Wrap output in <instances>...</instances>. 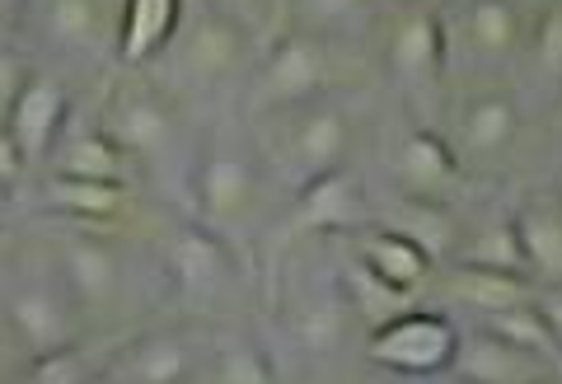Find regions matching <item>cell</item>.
<instances>
[{"label": "cell", "instance_id": "e0dca14e", "mask_svg": "<svg viewBox=\"0 0 562 384\" xmlns=\"http://www.w3.org/2000/svg\"><path fill=\"white\" fill-rule=\"evenodd\" d=\"M52 179H85V183L127 188L132 160L99 127H61V136L52 142Z\"/></svg>", "mask_w": 562, "mask_h": 384}, {"label": "cell", "instance_id": "5b68a950", "mask_svg": "<svg viewBox=\"0 0 562 384\" xmlns=\"http://www.w3.org/2000/svg\"><path fill=\"white\" fill-rule=\"evenodd\" d=\"M99 132L127 155V160H165L179 142V113H173V99L150 80H122L113 84V94L103 99V122Z\"/></svg>", "mask_w": 562, "mask_h": 384}, {"label": "cell", "instance_id": "836d02e7", "mask_svg": "<svg viewBox=\"0 0 562 384\" xmlns=\"http://www.w3.org/2000/svg\"><path fill=\"white\" fill-rule=\"evenodd\" d=\"M20 173H24V155L14 150V142L5 136V127H0V188L10 192V183L20 179Z\"/></svg>", "mask_w": 562, "mask_h": 384}, {"label": "cell", "instance_id": "8992f818", "mask_svg": "<svg viewBox=\"0 0 562 384\" xmlns=\"http://www.w3.org/2000/svg\"><path fill=\"white\" fill-rule=\"evenodd\" d=\"M211 347L188 328H155L117 342L99 361L94 384H198L206 371Z\"/></svg>", "mask_w": 562, "mask_h": 384}, {"label": "cell", "instance_id": "484cf974", "mask_svg": "<svg viewBox=\"0 0 562 384\" xmlns=\"http://www.w3.org/2000/svg\"><path fill=\"white\" fill-rule=\"evenodd\" d=\"M342 295H347V305H351V319H361L366 328H384L390 319H398V314H408V301L413 295H403V291H394V286H384L380 276H371L366 272L357 258L342 268Z\"/></svg>", "mask_w": 562, "mask_h": 384}, {"label": "cell", "instance_id": "e575fe53", "mask_svg": "<svg viewBox=\"0 0 562 384\" xmlns=\"http://www.w3.org/2000/svg\"><path fill=\"white\" fill-rule=\"evenodd\" d=\"M5 206H10V192L0 188V221H5Z\"/></svg>", "mask_w": 562, "mask_h": 384}, {"label": "cell", "instance_id": "2e32d148", "mask_svg": "<svg viewBox=\"0 0 562 384\" xmlns=\"http://www.w3.org/2000/svg\"><path fill=\"white\" fill-rule=\"evenodd\" d=\"M66 122H70V99H66L61 84L47 80V76H29L10 117H5V136L29 165V160H43L52 150V142L61 136Z\"/></svg>", "mask_w": 562, "mask_h": 384}, {"label": "cell", "instance_id": "cb8c5ba5", "mask_svg": "<svg viewBox=\"0 0 562 384\" xmlns=\"http://www.w3.org/2000/svg\"><path fill=\"white\" fill-rule=\"evenodd\" d=\"M512 230H516V244H520L525 268H530L535 282L558 286V276H562V221H558L553 206H525V212H516Z\"/></svg>", "mask_w": 562, "mask_h": 384}, {"label": "cell", "instance_id": "7402d4cb", "mask_svg": "<svg viewBox=\"0 0 562 384\" xmlns=\"http://www.w3.org/2000/svg\"><path fill=\"white\" fill-rule=\"evenodd\" d=\"M47 206L61 212L66 221H76L80 230H99V225H113L132 202V188L117 183H85V179H52L47 183Z\"/></svg>", "mask_w": 562, "mask_h": 384}, {"label": "cell", "instance_id": "ba28073f", "mask_svg": "<svg viewBox=\"0 0 562 384\" xmlns=\"http://www.w3.org/2000/svg\"><path fill=\"white\" fill-rule=\"evenodd\" d=\"M52 268H57L70 305L85 314V324H90L94 314H109V309L122 305L127 268H122V253H117V244L109 235L70 225V230L52 244Z\"/></svg>", "mask_w": 562, "mask_h": 384}, {"label": "cell", "instance_id": "ac0fdd59", "mask_svg": "<svg viewBox=\"0 0 562 384\" xmlns=\"http://www.w3.org/2000/svg\"><path fill=\"white\" fill-rule=\"evenodd\" d=\"M38 29L52 47L70 57H94L103 43H117V10L94 5V0H52L38 10Z\"/></svg>", "mask_w": 562, "mask_h": 384}, {"label": "cell", "instance_id": "d6a6232c", "mask_svg": "<svg viewBox=\"0 0 562 384\" xmlns=\"http://www.w3.org/2000/svg\"><path fill=\"white\" fill-rule=\"evenodd\" d=\"M24 365H29L24 352H20V347H14V338L5 334V324H0V384H14Z\"/></svg>", "mask_w": 562, "mask_h": 384}, {"label": "cell", "instance_id": "7a4b0ae2", "mask_svg": "<svg viewBox=\"0 0 562 384\" xmlns=\"http://www.w3.org/2000/svg\"><path fill=\"white\" fill-rule=\"evenodd\" d=\"M0 324L24 352V361L85 342V314L70 305L57 268H14L5 291H0Z\"/></svg>", "mask_w": 562, "mask_h": 384}, {"label": "cell", "instance_id": "6da1fadb", "mask_svg": "<svg viewBox=\"0 0 562 384\" xmlns=\"http://www.w3.org/2000/svg\"><path fill=\"white\" fill-rule=\"evenodd\" d=\"M254 155L258 165L286 179L295 192L324 173L342 169L351 155V117L338 99H314L301 109H277L262 113L254 127Z\"/></svg>", "mask_w": 562, "mask_h": 384}, {"label": "cell", "instance_id": "603a6c76", "mask_svg": "<svg viewBox=\"0 0 562 384\" xmlns=\"http://www.w3.org/2000/svg\"><path fill=\"white\" fill-rule=\"evenodd\" d=\"M347 328H351V305L342 286H324L305 295L291 314V338L305 347V352H338L347 342Z\"/></svg>", "mask_w": 562, "mask_h": 384}, {"label": "cell", "instance_id": "4316f807", "mask_svg": "<svg viewBox=\"0 0 562 384\" xmlns=\"http://www.w3.org/2000/svg\"><path fill=\"white\" fill-rule=\"evenodd\" d=\"M206 384H277L272 361L262 357V347L249 338H225V342H211V357H206Z\"/></svg>", "mask_w": 562, "mask_h": 384}, {"label": "cell", "instance_id": "52a82bcc", "mask_svg": "<svg viewBox=\"0 0 562 384\" xmlns=\"http://www.w3.org/2000/svg\"><path fill=\"white\" fill-rule=\"evenodd\" d=\"M192 197H198L202 212V230L221 235L235 230L258 212L262 197V165L254 150H244L239 142H211V150L198 160V173H192Z\"/></svg>", "mask_w": 562, "mask_h": 384}, {"label": "cell", "instance_id": "8d00e7d4", "mask_svg": "<svg viewBox=\"0 0 562 384\" xmlns=\"http://www.w3.org/2000/svg\"><path fill=\"white\" fill-rule=\"evenodd\" d=\"M553 384H558V380H553Z\"/></svg>", "mask_w": 562, "mask_h": 384}, {"label": "cell", "instance_id": "d4e9b609", "mask_svg": "<svg viewBox=\"0 0 562 384\" xmlns=\"http://www.w3.org/2000/svg\"><path fill=\"white\" fill-rule=\"evenodd\" d=\"M460 38L469 43V52H479L483 61H502L520 47V14L512 5H497V0L464 5L460 10Z\"/></svg>", "mask_w": 562, "mask_h": 384}, {"label": "cell", "instance_id": "f546056e", "mask_svg": "<svg viewBox=\"0 0 562 384\" xmlns=\"http://www.w3.org/2000/svg\"><path fill=\"white\" fill-rule=\"evenodd\" d=\"M99 361L90 347H66V352H52V357H38V361H29L20 380L14 384H94L99 380Z\"/></svg>", "mask_w": 562, "mask_h": 384}, {"label": "cell", "instance_id": "d590c367", "mask_svg": "<svg viewBox=\"0 0 562 384\" xmlns=\"http://www.w3.org/2000/svg\"><path fill=\"white\" fill-rule=\"evenodd\" d=\"M446 384H464V380H446Z\"/></svg>", "mask_w": 562, "mask_h": 384}, {"label": "cell", "instance_id": "30bf717a", "mask_svg": "<svg viewBox=\"0 0 562 384\" xmlns=\"http://www.w3.org/2000/svg\"><path fill=\"white\" fill-rule=\"evenodd\" d=\"M165 276H169V291H179L188 305H221L231 301L235 286H239V263L231 253V244L221 235L202 230V225H179L169 239H165Z\"/></svg>", "mask_w": 562, "mask_h": 384}, {"label": "cell", "instance_id": "f1b7e54d", "mask_svg": "<svg viewBox=\"0 0 562 384\" xmlns=\"http://www.w3.org/2000/svg\"><path fill=\"white\" fill-rule=\"evenodd\" d=\"M460 263L464 268H487V272H506V276H525L530 282V268H525V253L516 244L512 221H497L487 230L473 235L464 249H460Z\"/></svg>", "mask_w": 562, "mask_h": 384}, {"label": "cell", "instance_id": "83f0119b", "mask_svg": "<svg viewBox=\"0 0 562 384\" xmlns=\"http://www.w3.org/2000/svg\"><path fill=\"white\" fill-rule=\"evenodd\" d=\"M483 328H487L492 338H502V342L520 347V352L543 357V361H553V365H558V328L535 309V301H530V305H520V309L492 314V319H483Z\"/></svg>", "mask_w": 562, "mask_h": 384}, {"label": "cell", "instance_id": "277c9868", "mask_svg": "<svg viewBox=\"0 0 562 384\" xmlns=\"http://www.w3.org/2000/svg\"><path fill=\"white\" fill-rule=\"evenodd\" d=\"M249 52H254V24L239 10L198 5V10H183L179 33H173L165 57L173 61L183 90H211V84L244 71Z\"/></svg>", "mask_w": 562, "mask_h": 384}, {"label": "cell", "instance_id": "4fadbf2b", "mask_svg": "<svg viewBox=\"0 0 562 384\" xmlns=\"http://www.w3.org/2000/svg\"><path fill=\"white\" fill-rule=\"evenodd\" d=\"M394 179L403 183V197L408 202H446L464 179V165L454 160V150L446 136H436L427 127L403 132V142L394 150Z\"/></svg>", "mask_w": 562, "mask_h": 384}, {"label": "cell", "instance_id": "5bb4252c", "mask_svg": "<svg viewBox=\"0 0 562 384\" xmlns=\"http://www.w3.org/2000/svg\"><path fill=\"white\" fill-rule=\"evenodd\" d=\"M446 375L464 384H553V361L520 352V347L492 338L483 328L473 338H460Z\"/></svg>", "mask_w": 562, "mask_h": 384}, {"label": "cell", "instance_id": "9a60e30c", "mask_svg": "<svg viewBox=\"0 0 562 384\" xmlns=\"http://www.w3.org/2000/svg\"><path fill=\"white\" fill-rule=\"evenodd\" d=\"M516 132H520V109H516V99L512 94H502V90H492V94H473L464 99V109L460 117H454V160H502L506 150H512L516 142Z\"/></svg>", "mask_w": 562, "mask_h": 384}, {"label": "cell", "instance_id": "44dd1931", "mask_svg": "<svg viewBox=\"0 0 562 384\" xmlns=\"http://www.w3.org/2000/svg\"><path fill=\"white\" fill-rule=\"evenodd\" d=\"M446 291H450V301L479 309L483 319H492V314H506V309H520V305L535 301V282H525V276H506V272H487V268H464V263H454L446 272Z\"/></svg>", "mask_w": 562, "mask_h": 384}, {"label": "cell", "instance_id": "d6986e66", "mask_svg": "<svg viewBox=\"0 0 562 384\" xmlns=\"http://www.w3.org/2000/svg\"><path fill=\"white\" fill-rule=\"evenodd\" d=\"M183 5L179 0H132V5L117 10V57L127 66H150L160 61L173 33H179Z\"/></svg>", "mask_w": 562, "mask_h": 384}, {"label": "cell", "instance_id": "ffe728a7", "mask_svg": "<svg viewBox=\"0 0 562 384\" xmlns=\"http://www.w3.org/2000/svg\"><path fill=\"white\" fill-rule=\"evenodd\" d=\"M357 263L403 295H413L431 276V258L422 253L413 239L390 230V225H371V230L357 235Z\"/></svg>", "mask_w": 562, "mask_h": 384}, {"label": "cell", "instance_id": "1f68e13d", "mask_svg": "<svg viewBox=\"0 0 562 384\" xmlns=\"http://www.w3.org/2000/svg\"><path fill=\"white\" fill-rule=\"evenodd\" d=\"M24 80H29V61L10 43H0V127H5V117H10L14 99H20V90H24Z\"/></svg>", "mask_w": 562, "mask_h": 384}, {"label": "cell", "instance_id": "4dcf8cb0", "mask_svg": "<svg viewBox=\"0 0 562 384\" xmlns=\"http://www.w3.org/2000/svg\"><path fill=\"white\" fill-rule=\"evenodd\" d=\"M535 66L543 80H558L562 71V10L558 5H549V14L535 29Z\"/></svg>", "mask_w": 562, "mask_h": 384}, {"label": "cell", "instance_id": "9c48e42d", "mask_svg": "<svg viewBox=\"0 0 562 384\" xmlns=\"http://www.w3.org/2000/svg\"><path fill=\"white\" fill-rule=\"evenodd\" d=\"M460 347V328L446 314L408 309L366 338V361L394 375H446Z\"/></svg>", "mask_w": 562, "mask_h": 384}, {"label": "cell", "instance_id": "7c38bea8", "mask_svg": "<svg viewBox=\"0 0 562 384\" xmlns=\"http://www.w3.org/2000/svg\"><path fill=\"white\" fill-rule=\"evenodd\" d=\"M446 47H450L446 14H436L431 5H403V10H394L390 24H384V33H380L384 66H390L394 80H408V84H427V80L441 76Z\"/></svg>", "mask_w": 562, "mask_h": 384}, {"label": "cell", "instance_id": "8fae6325", "mask_svg": "<svg viewBox=\"0 0 562 384\" xmlns=\"http://www.w3.org/2000/svg\"><path fill=\"white\" fill-rule=\"evenodd\" d=\"M375 225L366 179L351 165L305 183L291 202V230L295 235H361Z\"/></svg>", "mask_w": 562, "mask_h": 384}, {"label": "cell", "instance_id": "3957f363", "mask_svg": "<svg viewBox=\"0 0 562 384\" xmlns=\"http://www.w3.org/2000/svg\"><path fill=\"white\" fill-rule=\"evenodd\" d=\"M338 84V47L333 33L319 29H291L268 47V57L258 61L254 84H249V109L277 113V109H301V103L328 99Z\"/></svg>", "mask_w": 562, "mask_h": 384}]
</instances>
